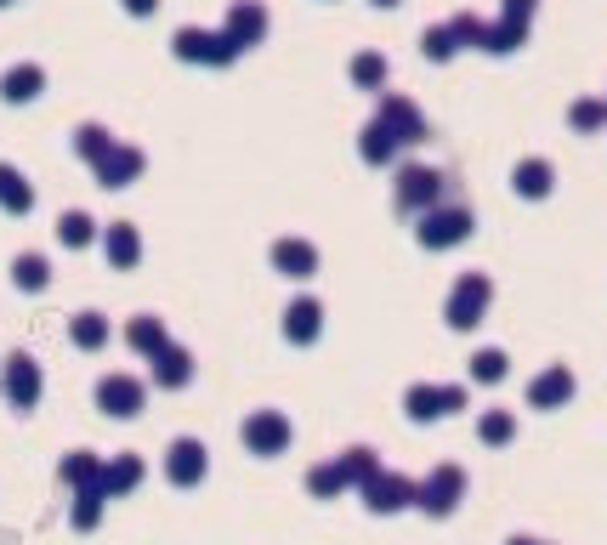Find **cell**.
Here are the masks:
<instances>
[{
  "mask_svg": "<svg viewBox=\"0 0 607 545\" xmlns=\"http://www.w3.org/2000/svg\"><path fill=\"white\" fill-rule=\"evenodd\" d=\"M171 52L182 63H205V69H227L233 57L244 52L239 40L227 35V29H176L171 35Z\"/></svg>",
  "mask_w": 607,
  "mask_h": 545,
  "instance_id": "obj_1",
  "label": "cell"
},
{
  "mask_svg": "<svg viewBox=\"0 0 607 545\" xmlns=\"http://www.w3.org/2000/svg\"><path fill=\"white\" fill-rule=\"evenodd\" d=\"M227 35L239 40V46H256L261 35H267V12H261V0H233L227 6Z\"/></svg>",
  "mask_w": 607,
  "mask_h": 545,
  "instance_id": "obj_2",
  "label": "cell"
},
{
  "mask_svg": "<svg viewBox=\"0 0 607 545\" xmlns=\"http://www.w3.org/2000/svg\"><path fill=\"white\" fill-rule=\"evenodd\" d=\"M40 91H46V69H40V63H12V69L0 74V97H6V103H29Z\"/></svg>",
  "mask_w": 607,
  "mask_h": 545,
  "instance_id": "obj_3",
  "label": "cell"
},
{
  "mask_svg": "<svg viewBox=\"0 0 607 545\" xmlns=\"http://www.w3.org/2000/svg\"><path fill=\"white\" fill-rule=\"evenodd\" d=\"M97 171H103L108 188H120L125 176H137V171H142V154H137V148H114V154H108L103 165H97Z\"/></svg>",
  "mask_w": 607,
  "mask_h": 545,
  "instance_id": "obj_4",
  "label": "cell"
},
{
  "mask_svg": "<svg viewBox=\"0 0 607 545\" xmlns=\"http://www.w3.org/2000/svg\"><path fill=\"white\" fill-rule=\"evenodd\" d=\"M0 205H6V211H29V205H35L29 182H23V176L12 171V165H0Z\"/></svg>",
  "mask_w": 607,
  "mask_h": 545,
  "instance_id": "obj_5",
  "label": "cell"
},
{
  "mask_svg": "<svg viewBox=\"0 0 607 545\" xmlns=\"http://www.w3.org/2000/svg\"><path fill=\"white\" fill-rule=\"evenodd\" d=\"M74 148H80L86 159H97V165H103V159L114 154V142H108L103 125H80V131H74Z\"/></svg>",
  "mask_w": 607,
  "mask_h": 545,
  "instance_id": "obj_6",
  "label": "cell"
},
{
  "mask_svg": "<svg viewBox=\"0 0 607 545\" xmlns=\"http://www.w3.org/2000/svg\"><path fill=\"white\" fill-rule=\"evenodd\" d=\"M12 398H18V404L35 398V364H29V358H12Z\"/></svg>",
  "mask_w": 607,
  "mask_h": 545,
  "instance_id": "obj_7",
  "label": "cell"
},
{
  "mask_svg": "<svg viewBox=\"0 0 607 545\" xmlns=\"http://www.w3.org/2000/svg\"><path fill=\"white\" fill-rule=\"evenodd\" d=\"M352 80H358V86H381V80H386V63H381L375 52L352 57Z\"/></svg>",
  "mask_w": 607,
  "mask_h": 545,
  "instance_id": "obj_8",
  "label": "cell"
},
{
  "mask_svg": "<svg viewBox=\"0 0 607 545\" xmlns=\"http://www.w3.org/2000/svg\"><path fill=\"white\" fill-rule=\"evenodd\" d=\"M103 404H114L125 415V409L137 404V387H131V381H108V387H103Z\"/></svg>",
  "mask_w": 607,
  "mask_h": 545,
  "instance_id": "obj_9",
  "label": "cell"
},
{
  "mask_svg": "<svg viewBox=\"0 0 607 545\" xmlns=\"http://www.w3.org/2000/svg\"><path fill=\"white\" fill-rule=\"evenodd\" d=\"M108 250H114V262H131V256H137V233L114 228V233H108Z\"/></svg>",
  "mask_w": 607,
  "mask_h": 545,
  "instance_id": "obj_10",
  "label": "cell"
},
{
  "mask_svg": "<svg viewBox=\"0 0 607 545\" xmlns=\"http://www.w3.org/2000/svg\"><path fill=\"white\" fill-rule=\"evenodd\" d=\"M18 284L40 290V284H46V262H40V256H23V262H18Z\"/></svg>",
  "mask_w": 607,
  "mask_h": 545,
  "instance_id": "obj_11",
  "label": "cell"
},
{
  "mask_svg": "<svg viewBox=\"0 0 607 545\" xmlns=\"http://www.w3.org/2000/svg\"><path fill=\"white\" fill-rule=\"evenodd\" d=\"M63 239H69V245H86V239H91V222L80 211H69V216H63Z\"/></svg>",
  "mask_w": 607,
  "mask_h": 545,
  "instance_id": "obj_12",
  "label": "cell"
},
{
  "mask_svg": "<svg viewBox=\"0 0 607 545\" xmlns=\"http://www.w3.org/2000/svg\"><path fill=\"white\" fill-rule=\"evenodd\" d=\"M454 52V35L449 29H432V35H426V57H449Z\"/></svg>",
  "mask_w": 607,
  "mask_h": 545,
  "instance_id": "obj_13",
  "label": "cell"
},
{
  "mask_svg": "<svg viewBox=\"0 0 607 545\" xmlns=\"http://www.w3.org/2000/svg\"><path fill=\"white\" fill-rule=\"evenodd\" d=\"M74 335H80L86 347H97V341H103V324H97V318H80V324H74Z\"/></svg>",
  "mask_w": 607,
  "mask_h": 545,
  "instance_id": "obj_14",
  "label": "cell"
},
{
  "mask_svg": "<svg viewBox=\"0 0 607 545\" xmlns=\"http://www.w3.org/2000/svg\"><path fill=\"white\" fill-rule=\"evenodd\" d=\"M120 6H125V12H131V18H148V12H154L159 0H120Z\"/></svg>",
  "mask_w": 607,
  "mask_h": 545,
  "instance_id": "obj_15",
  "label": "cell"
},
{
  "mask_svg": "<svg viewBox=\"0 0 607 545\" xmlns=\"http://www.w3.org/2000/svg\"><path fill=\"white\" fill-rule=\"evenodd\" d=\"M381 6H392V0H381Z\"/></svg>",
  "mask_w": 607,
  "mask_h": 545,
  "instance_id": "obj_16",
  "label": "cell"
},
{
  "mask_svg": "<svg viewBox=\"0 0 607 545\" xmlns=\"http://www.w3.org/2000/svg\"><path fill=\"white\" fill-rule=\"evenodd\" d=\"M0 6H6V0H0Z\"/></svg>",
  "mask_w": 607,
  "mask_h": 545,
  "instance_id": "obj_17",
  "label": "cell"
}]
</instances>
